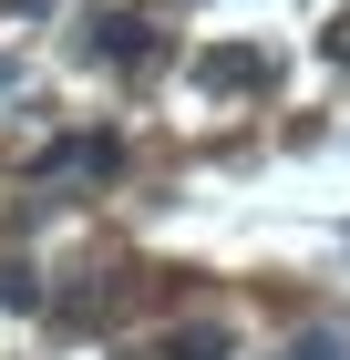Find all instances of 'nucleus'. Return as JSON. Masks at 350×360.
Masks as SVG:
<instances>
[{"mask_svg":"<svg viewBox=\"0 0 350 360\" xmlns=\"http://www.w3.org/2000/svg\"><path fill=\"white\" fill-rule=\"evenodd\" d=\"M42 165H52V175H113V165H124V144H113V134H73V144H52Z\"/></svg>","mask_w":350,"mask_h":360,"instance_id":"obj_3","label":"nucleus"},{"mask_svg":"<svg viewBox=\"0 0 350 360\" xmlns=\"http://www.w3.org/2000/svg\"><path fill=\"white\" fill-rule=\"evenodd\" d=\"M196 83H206V93H258V83H268V52H247V41H206V52H196Z\"/></svg>","mask_w":350,"mask_h":360,"instance_id":"obj_1","label":"nucleus"},{"mask_svg":"<svg viewBox=\"0 0 350 360\" xmlns=\"http://www.w3.org/2000/svg\"><path fill=\"white\" fill-rule=\"evenodd\" d=\"M278 360H350V330H299Z\"/></svg>","mask_w":350,"mask_h":360,"instance_id":"obj_4","label":"nucleus"},{"mask_svg":"<svg viewBox=\"0 0 350 360\" xmlns=\"http://www.w3.org/2000/svg\"><path fill=\"white\" fill-rule=\"evenodd\" d=\"M93 62H124V72H144V62H155V31H144L135 11H104V21H93Z\"/></svg>","mask_w":350,"mask_h":360,"instance_id":"obj_2","label":"nucleus"},{"mask_svg":"<svg viewBox=\"0 0 350 360\" xmlns=\"http://www.w3.org/2000/svg\"><path fill=\"white\" fill-rule=\"evenodd\" d=\"M135 360H165V350H135Z\"/></svg>","mask_w":350,"mask_h":360,"instance_id":"obj_6","label":"nucleus"},{"mask_svg":"<svg viewBox=\"0 0 350 360\" xmlns=\"http://www.w3.org/2000/svg\"><path fill=\"white\" fill-rule=\"evenodd\" d=\"M0 11H11V21H42V11H52V0H0Z\"/></svg>","mask_w":350,"mask_h":360,"instance_id":"obj_5","label":"nucleus"}]
</instances>
